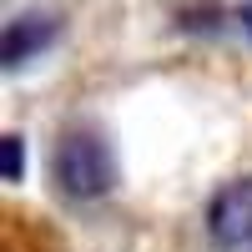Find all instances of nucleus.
I'll return each instance as SVG.
<instances>
[{"label": "nucleus", "instance_id": "1", "mask_svg": "<svg viewBox=\"0 0 252 252\" xmlns=\"http://www.w3.org/2000/svg\"><path fill=\"white\" fill-rule=\"evenodd\" d=\"M51 177L66 197L76 202H96L116 187V157L101 131H66L56 141V157H51Z\"/></svg>", "mask_w": 252, "mask_h": 252}, {"label": "nucleus", "instance_id": "2", "mask_svg": "<svg viewBox=\"0 0 252 252\" xmlns=\"http://www.w3.org/2000/svg\"><path fill=\"white\" fill-rule=\"evenodd\" d=\"M207 232L217 247H252V177L227 182L207 207Z\"/></svg>", "mask_w": 252, "mask_h": 252}, {"label": "nucleus", "instance_id": "3", "mask_svg": "<svg viewBox=\"0 0 252 252\" xmlns=\"http://www.w3.org/2000/svg\"><path fill=\"white\" fill-rule=\"evenodd\" d=\"M61 35V20L51 10H20L15 20H5V35H0V66L20 71L26 61H35L40 51Z\"/></svg>", "mask_w": 252, "mask_h": 252}, {"label": "nucleus", "instance_id": "4", "mask_svg": "<svg viewBox=\"0 0 252 252\" xmlns=\"http://www.w3.org/2000/svg\"><path fill=\"white\" fill-rule=\"evenodd\" d=\"M5 182H20V136H5Z\"/></svg>", "mask_w": 252, "mask_h": 252}, {"label": "nucleus", "instance_id": "5", "mask_svg": "<svg viewBox=\"0 0 252 252\" xmlns=\"http://www.w3.org/2000/svg\"><path fill=\"white\" fill-rule=\"evenodd\" d=\"M242 26H247V31H252V5H247V10H242Z\"/></svg>", "mask_w": 252, "mask_h": 252}]
</instances>
